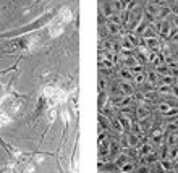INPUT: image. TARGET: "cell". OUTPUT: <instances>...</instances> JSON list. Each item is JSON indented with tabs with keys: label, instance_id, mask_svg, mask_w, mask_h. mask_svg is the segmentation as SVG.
I'll return each mask as SVG.
<instances>
[{
	"label": "cell",
	"instance_id": "6da1fadb",
	"mask_svg": "<svg viewBox=\"0 0 178 173\" xmlns=\"http://www.w3.org/2000/svg\"><path fill=\"white\" fill-rule=\"evenodd\" d=\"M125 163H126V157L125 155H120L118 160H117V165H118V167H123Z\"/></svg>",
	"mask_w": 178,
	"mask_h": 173
},
{
	"label": "cell",
	"instance_id": "7a4b0ae2",
	"mask_svg": "<svg viewBox=\"0 0 178 173\" xmlns=\"http://www.w3.org/2000/svg\"><path fill=\"white\" fill-rule=\"evenodd\" d=\"M133 170V165L131 163H125L123 167H122V171H125V173H130Z\"/></svg>",
	"mask_w": 178,
	"mask_h": 173
},
{
	"label": "cell",
	"instance_id": "3957f363",
	"mask_svg": "<svg viewBox=\"0 0 178 173\" xmlns=\"http://www.w3.org/2000/svg\"><path fill=\"white\" fill-rule=\"evenodd\" d=\"M160 110L167 113V112L170 110V105H168V104H162V105H160Z\"/></svg>",
	"mask_w": 178,
	"mask_h": 173
},
{
	"label": "cell",
	"instance_id": "277c9868",
	"mask_svg": "<svg viewBox=\"0 0 178 173\" xmlns=\"http://www.w3.org/2000/svg\"><path fill=\"white\" fill-rule=\"evenodd\" d=\"M152 162H155V157L154 155H147L146 157V163H152Z\"/></svg>",
	"mask_w": 178,
	"mask_h": 173
},
{
	"label": "cell",
	"instance_id": "5b68a950",
	"mask_svg": "<svg viewBox=\"0 0 178 173\" xmlns=\"http://www.w3.org/2000/svg\"><path fill=\"white\" fill-rule=\"evenodd\" d=\"M149 150H151V147H149V146H144V147H142V150H141V154L144 155V154H147V152H149Z\"/></svg>",
	"mask_w": 178,
	"mask_h": 173
},
{
	"label": "cell",
	"instance_id": "8992f818",
	"mask_svg": "<svg viewBox=\"0 0 178 173\" xmlns=\"http://www.w3.org/2000/svg\"><path fill=\"white\" fill-rule=\"evenodd\" d=\"M139 173H149V168L146 167V165L144 167H139Z\"/></svg>",
	"mask_w": 178,
	"mask_h": 173
},
{
	"label": "cell",
	"instance_id": "52a82bcc",
	"mask_svg": "<svg viewBox=\"0 0 178 173\" xmlns=\"http://www.w3.org/2000/svg\"><path fill=\"white\" fill-rule=\"evenodd\" d=\"M123 173H125V171H123Z\"/></svg>",
	"mask_w": 178,
	"mask_h": 173
}]
</instances>
